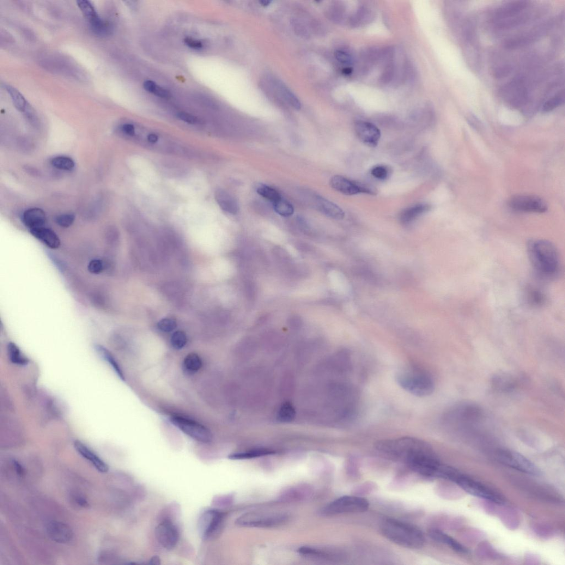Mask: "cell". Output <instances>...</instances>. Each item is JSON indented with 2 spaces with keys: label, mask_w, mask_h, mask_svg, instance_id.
<instances>
[{
  "label": "cell",
  "mask_w": 565,
  "mask_h": 565,
  "mask_svg": "<svg viewBox=\"0 0 565 565\" xmlns=\"http://www.w3.org/2000/svg\"><path fill=\"white\" fill-rule=\"evenodd\" d=\"M528 257L532 266L539 274L545 277L555 276L560 269L559 254L555 246L544 240H533L528 242Z\"/></svg>",
  "instance_id": "6da1fadb"
},
{
  "label": "cell",
  "mask_w": 565,
  "mask_h": 565,
  "mask_svg": "<svg viewBox=\"0 0 565 565\" xmlns=\"http://www.w3.org/2000/svg\"><path fill=\"white\" fill-rule=\"evenodd\" d=\"M382 535L403 547L417 549L423 547L425 538L418 528L403 521L387 519L380 526Z\"/></svg>",
  "instance_id": "7a4b0ae2"
},
{
  "label": "cell",
  "mask_w": 565,
  "mask_h": 565,
  "mask_svg": "<svg viewBox=\"0 0 565 565\" xmlns=\"http://www.w3.org/2000/svg\"><path fill=\"white\" fill-rule=\"evenodd\" d=\"M399 385L404 390L418 397H426L434 390V382L426 370L414 364L401 369L397 375Z\"/></svg>",
  "instance_id": "3957f363"
},
{
  "label": "cell",
  "mask_w": 565,
  "mask_h": 565,
  "mask_svg": "<svg viewBox=\"0 0 565 565\" xmlns=\"http://www.w3.org/2000/svg\"><path fill=\"white\" fill-rule=\"evenodd\" d=\"M483 418V412L480 407L464 403L449 409L443 416V422L447 428H464L478 423Z\"/></svg>",
  "instance_id": "277c9868"
},
{
  "label": "cell",
  "mask_w": 565,
  "mask_h": 565,
  "mask_svg": "<svg viewBox=\"0 0 565 565\" xmlns=\"http://www.w3.org/2000/svg\"><path fill=\"white\" fill-rule=\"evenodd\" d=\"M369 506L368 501L363 497L345 496L329 503L322 510V513L325 515H335L362 513L366 512Z\"/></svg>",
  "instance_id": "5b68a950"
},
{
  "label": "cell",
  "mask_w": 565,
  "mask_h": 565,
  "mask_svg": "<svg viewBox=\"0 0 565 565\" xmlns=\"http://www.w3.org/2000/svg\"><path fill=\"white\" fill-rule=\"evenodd\" d=\"M289 519L287 514L283 513H248L236 519V524L240 527L271 528L282 525Z\"/></svg>",
  "instance_id": "8992f818"
},
{
  "label": "cell",
  "mask_w": 565,
  "mask_h": 565,
  "mask_svg": "<svg viewBox=\"0 0 565 565\" xmlns=\"http://www.w3.org/2000/svg\"><path fill=\"white\" fill-rule=\"evenodd\" d=\"M169 421L182 432L200 442L208 443L212 441L210 431L203 425L186 418L181 416H172Z\"/></svg>",
  "instance_id": "52a82bcc"
},
{
  "label": "cell",
  "mask_w": 565,
  "mask_h": 565,
  "mask_svg": "<svg viewBox=\"0 0 565 565\" xmlns=\"http://www.w3.org/2000/svg\"><path fill=\"white\" fill-rule=\"evenodd\" d=\"M454 482L458 484L466 493L482 499L502 504L504 502L501 496L486 486L473 480L458 473Z\"/></svg>",
  "instance_id": "ba28073f"
},
{
  "label": "cell",
  "mask_w": 565,
  "mask_h": 565,
  "mask_svg": "<svg viewBox=\"0 0 565 565\" xmlns=\"http://www.w3.org/2000/svg\"><path fill=\"white\" fill-rule=\"evenodd\" d=\"M223 514L217 510L210 509L204 512L199 520V531L203 539L214 538L221 530Z\"/></svg>",
  "instance_id": "9c48e42d"
},
{
  "label": "cell",
  "mask_w": 565,
  "mask_h": 565,
  "mask_svg": "<svg viewBox=\"0 0 565 565\" xmlns=\"http://www.w3.org/2000/svg\"><path fill=\"white\" fill-rule=\"evenodd\" d=\"M509 205L513 209L524 212L543 213L548 210V205L542 198L530 194L512 197L509 200Z\"/></svg>",
  "instance_id": "30bf717a"
},
{
  "label": "cell",
  "mask_w": 565,
  "mask_h": 565,
  "mask_svg": "<svg viewBox=\"0 0 565 565\" xmlns=\"http://www.w3.org/2000/svg\"><path fill=\"white\" fill-rule=\"evenodd\" d=\"M498 455L503 463L512 467V468L533 475H541V471L535 464L518 453L501 451L499 452Z\"/></svg>",
  "instance_id": "8fae6325"
},
{
  "label": "cell",
  "mask_w": 565,
  "mask_h": 565,
  "mask_svg": "<svg viewBox=\"0 0 565 565\" xmlns=\"http://www.w3.org/2000/svg\"><path fill=\"white\" fill-rule=\"evenodd\" d=\"M155 534L158 542L166 549H173L178 543L179 533L171 521H162L155 528Z\"/></svg>",
  "instance_id": "7c38bea8"
},
{
  "label": "cell",
  "mask_w": 565,
  "mask_h": 565,
  "mask_svg": "<svg viewBox=\"0 0 565 565\" xmlns=\"http://www.w3.org/2000/svg\"><path fill=\"white\" fill-rule=\"evenodd\" d=\"M330 185L333 189L346 196H354L360 193L374 194V191L369 187L339 175L331 178Z\"/></svg>",
  "instance_id": "4fadbf2b"
},
{
  "label": "cell",
  "mask_w": 565,
  "mask_h": 565,
  "mask_svg": "<svg viewBox=\"0 0 565 565\" xmlns=\"http://www.w3.org/2000/svg\"><path fill=\"white\" fill-rule=\"evenodd\" d=\"M355 129L357 136L364 144L370 147H375L381 137L380 130L373 124L368 121H356Z\"/></svg>",
  "instance_id": "5bb4252c"
},
{
  "label": "cell",
  "mask_w": 565,
  "mask_h": 565,
  "mask_svg": "<svg viewBox=\"0 0 565 565\" xmlns=\"http://www.w3.org/2000/svg\"><path fill=\"white\" fill-rule=\"evenodd\" d=\"M313 494V490L309 485H299L283 490L278 497L283 502H296L308 500Z\"/></svg>",
  "instance_id": "9a60e30c"
},
{
  "label": "cell",
  "mask_w": 565,
  "mask_h": 565,
  "mask_svg": "<svg viewBox=\"0 0 565 565\" xmlns=\"http://www.w3.org/2000/svg\"><path fill=\"white\" fill-rule=\"evenodd\" d=\"M529 6L527 1L510 2L503 5L496 12L495 20L496 22L506 21L518 17L523 14V12Z\"/></svg>",
  "instance_id": "2e32d148"
},
{
  "label": "cell",
  "mask_w": 565,
  "mask_h": 565,
  "mask_svg": "<svg viewBox=\"0 0 565 565\" xmlns=\"http://www.w3.org/2000/svg\"><path fill=\"white\" fill-rule=\"evenodd\" d=\"M47 532L49 537L53 541L59 543H69L73 538L71 528L60 521L50 522L47 526Z\"/></svg>",
  "instance_id": "e0dca14e"
},
{
  "label": "cell",
  "mask_w": 565,
  "mask_h": 565,
  "mask_svg": "<svg viewBox=\"0 0 565 565\" xmlns=\"http://www.w3.org/2000/svg\"><path fill=\"white\" fill-rule=\"evenodd\" d=\"M74 448L76 451L80 454L82 457L86 459L92 464L96 469L100 472L105 473L109 470V466L99 456L81 441H76L74 442Z\"/></svg>",
  "instance_id": "ac0fdd59"
},
{
  "label": "cell",
  "mask_w": 565,
  "mask_h": 565,
  "mask_svg": "<svg viewBox=\"0 0 565 565\" xmlns=\"http://www.w3.org/2000/svg\"><path fill=\"white\" fill-rule=\"evenodd\" d=\"M517 382L513 376L507 373H498L491 379V385L494 389L499 393H508L513 392L517 387Z\"/></svg>",
  "instance_id": "d6986e66"
},
{
  "label": "cell",
  "mask_w": 565,
  "mask_h": 565,
  "mask_svg": "<svg viewBox=\"0 0 565 565\" xmlns=\"http://www.w3.org/2000/svg\"><path fill=\"white\" fill-rule=\"evenodd\" d=\"M23 222L30 230L44 227L46 216L44 210L38 208H30L24 211Z\"/></svg>",
  "instance_id": "ffe728a7"
},
{
  "label": "cell",
  "mask_w": 565,
  "mask_h": 565,
  "mask_svg": "<svg viewBox=\"0 0 565 565\" xmlns=\"http://www.w3.org/2000/svg\"><path fill=\"white\" fill-rule=\"evenodd\" d=\"M316 206L322 213L334 220H342L345 216L343 210L335 203L323 197L317 196Z\"/></svg>",
  "instance_id": "44dd1931"
},
{
  "label": "cell",
  "mask_w": 565,
  "mask_h": 565,
  "mask_svg": "<svg viewBox=\"0 0 565 565\" xmlns=\"http://www.w3.org/2000/svg\"><path fill=\"white\" fill-rule=\"evenodd\" d=\"M215 199L221 208L228 213L235 215L239 210L236 200L226 191L218 189L215 192Z\"/></svg>",
  "instance_id": "7402d4cb"
},
{
  "label": "cell",
  "mask_w": 565,
  "mask_h": 565,
  "mask_svg": "<svg viewBox=\"0 0 565 565\" xmlns=\"http://www.w3.org/2000/svg\"><path fill=\"white\" fill-rule=\"evenodd\" d=\"M299 553L303 557L317 560H334L341 557L335 551L310 547V546H303L298 550Z\"/></svg>",
  "instance_id": "603a6c76"
},
{
  "label": "cell",
  "mask_w": 565,
  "mask_h": 565,
  "mask_svg": "<svg viewBox=\"0 0 565 565\" xmlns=\"http://www.w3.org/2000/svg\"><path fill=\"white\" fill-rule=\"evenodd\" d=\"M31 234L47 246L52 249L58 248L60 245L58 236L52 230L42 227L30 230Z\"/></svg>",
  "instance_id": "cb8c5ba5"
},
{
  "label": "cell",
  "mask_w": 565,
  "mask_h": 565,
  "mask_svg": "<svg viewBox=\"0 0 565 565\" xmlns=\"http://www.w3.org/2000/svg\"><path fill=\"white\" fill-rule=\"evenodd\" d=\"M430 209L427 204H418L404 209L400 215V220L404 224H409L414 222Z\"/></svg>",
  "instance_id": "d4e9b609"
},
{
  "label": "cell",
  "mask_w": 565,
  "mask_h": 565,
  "mask_svg": "<svg viewBox=\"0 0 565 565\" xmlns=\"http://www.w3.org/2000/svg\"><path fill=\"white\" fill-rule=\"evenodd\" d=\"M95 349L97 354H98L103 360L107 362L109 366H111L114 372L116 373L118 377L121 380L125 381V378L123 370L121 369L117 360H115V358L111 354V352H109L104 346L100 344H96L95 346Z\"/></svg>",
  "instance_id": "484cf974"
},
{
  "label": "cell",
  "mask_w": 565,
  "mask_h": 565,
  "mask_svg": "<svg viewBox=\"0 0 565 565\" xmlns=\"http://www.w3.org/2000/svg\"><path fill=\"white\" fill-rule=\"evenodd\" d=\"M429 534L430 537L436 541L447 545L449 547L458 552H461V553H466L467 552V550L464 546L450 536H448L447 534L440 531L431 530Z\"/></svg>",
  "instance_id": "4316f807"
},
{
  "label": "cell",
  "mask_w": 565,
  "mask_h": 565,
  "mask_svg": "<svg viewBox=\"0 0 565 565\" xmlns=\"http://www.w3.org/2000/svg\"><path fill=\"white\" fill-rule=\"evenodd\" d=\"M8 353L10 361L16 365L24 366L29 363L28 358L22 354L19 347L13 342L8 344Z\"/></svg>",
  "instance_id": "83f0119b"
},
{
  "label": "cell",
  "mask_w": 565,
  "mask_h": 565,
  "mask_svg": "<svg viewBox=\"0 0 565 565\" xmlns=\"http://www.w3.org/2000/svg\"><path fill=\"white\" fill-rule=\"evenodd\" d=\"M90 23L93 32L97 35L107 36L111 35L113 32V27L112 24L109 22L102 20L99 16L92 21H90Z\"/></svg>",
  "instance_id": "f1b7e54d"
},
{
  "label": "cell",
  "mask_w": 565,
  "mask_h": 565,
  "mask_svg": "<svg viewBox=\"0 0 565 565\" xmlns=\"http://www.w3.org/2000/svg\"><path fill=\"white\" fill-rule=\"evenodd\" d=\"M273 454H275V452L270 450V449L263 448L256 449L244 453H238L231 454L229 455V458L232 460L248 459L266 456V455Z\"/></svg>",
  "instance_id": "f546056e"
},
{
  "label": "cell",
  "mask_w": 565,
  "mask_h": 565,
  "mask_svg": "<svg viewBox=\"0 0 565 565\" xmlns=\"http://www.w3.org/2000/svg\"><path fill=\"white\" fill-rule=\"evenodd\" d=\"M202 366V360L197 354L194 353L188 354L185 357L183 363L185 372L191 374L197 372L201 368Z\"/></svg>",
  "instance_id": "4dcf8cb0"
},
{
  "label": "cell",
  "mask_w": 565,
  "mask_h": 565,
  "mask_svg": "<svg viewBox=\"0 0 565 565\" xmlns=\"http://www.w3.org/2000/svg\"><path fill=\"white\" fill-rule=\"evenodd\" d=\"M6 90L11 97L14 105L18 111L25 112L28 104L23 96L15 88L7 85Z\"/></svg>",
  "instance_id": "1f68e13d"
},
{
  "label": "cell",
  "mask_w": 565,
  "mask_h": 565,
  "mask_svg": "<svg viewBox=\"0 0 565 565\" xmlns=\"http://www.w3.org/2000/svg\"><path fill=\"white\" fill-rule=\"evenodd\" d=\"M276 84L277 89L279 92H280L283 99L286 101L291 106L299 110V109L301 108V103L299 100L297 99V97L282 82H277Z\"/></svg>",
  "instance_id": "d6a6232c"
},
{
  "label": "cell",
  "mask_w": 565,
  "mask_h": 565,
  "mask_svg": "<svg viewBox=\"0 0 565 565\" xmlns=\"http://www.w3.org/2000/svg\"><path fill=\"white\" fill-rule=\"evenodd\" d=\"M273 207L277 213L281 216L288 217L294 213L292 205L282 198L273 203Z\"/></svg>",
  "instance_id": "836d02e7"
},
{
  "label": "cell",
  "mask_w": 565,
  "mask_h": 565,
  "mask_svg": "<svg viewBox=\"0 0 565 565\" xmlns=\"http://www.w3.org/2000/svg\"><path fill=\"white\" fill-rule=\"evenodd\" d=\"M257 192L260 196L271 202L275 203L282 198V196L274 188L266 185H261L257 188Z\"/></svg>",
  "instance_id": "e575fe53"
},
{
  "label": "cell",
  "mask_w": 565,
  "mask_h": 565,
  "mask_svg": "<svg viewBox=\"0 0 565 565\" xmlns=\"http://www.w3.org/2000/svg\"><path fill=\"white\" fill-rule=\"evenodd\" d=\"M52 165L57 169L70 171L75 167V162L71 158L66 156H57L51 161Z\"/></svg>",
  "instance_id": "d590c367"
},
{
  "label": "cell",
  "mask_w": 565,
  "mask_h": 565,
  "mask_svg": "<svg viewBox=\"0 0 565 565\" xmlns=\"http://www.w3.org/2000/svg\"><path fill=\"white\" fill-rule=\"evenodd\" d=\"M564 91L562 90L554 97H552L547 102H546L543 106L542 111L544 112H549L554 110V109L563 104L564 102Z\"/></svg>",
  "instance_id": "8d00e7d4"
},
{
  "label": "cell",
  "mask_w": 565,
  "mask_h": 565,
  "mask_svg": "<svg viewBox=\"0 0 565 565\" xmlns=\"http://www.w3.org/2000/svg\"><path fill=\"white\" fill-rule=\"evenodd\" d=\"M77 4L83 15L88 18L89 22L99 16L93 5L90 2L86 1V0H80V1L77 2Z\"/></svg>",
  "instance_id": "74e56055"
},
{
  "label": "cell",
  "mask_w": 565,
  "mask_h": 565,
  "mask_svg": "<svg viewBox=\"0 0 565 565\" xmlns=\"http://www.w3.org/2000/svg\"><path fill=\"white\" fill-rule=\"evenodd\" d=\"M172 347L176 350H181L186 345L187 338L186 333L182 331H176L171 338Z\"/></svg>",
  "instance_id": "f35d334b"
},
{
  "label": "cell",
  "mask_w": 565,
  "mask_h": 565,
  "mask_svg": "<svg viewBox=\"0 0 565 565\" xmlns=\"http://www.w3.org/2000/svg\"><path fill=\"white\" fill-rule=\"evenodd\" d=\"M295 415V411L293 406L287 403L282 406L279 412L278 417L281 421L289 422L293 420Z\"/></svg>",
  "instance_id": "ab89813d"
},
{
  "label": "cell",
  "mask_w": 565,
  "mask_h": 565,
  "mask_svg": "<svg viewBox=\"0 0 565 565\" xmlns=\"http://www.w3.org/2000/svg\"><path fill=\"white\" fill-rule=\"evenodd\" d=\"M159 329L164 332H169L173 331L177 327L176 321L171 318H165L161 320L157 324Z\"/></svg>",
  "instance_id": "60d3db41"
},
{
  "label": "cell",
  "mask_w": 565,
  "mask_h": 565,
  "mask_svg": "<svg viewBox=\"0 0 565 565\" xmlns=\"http://www.w3.org/2000/svg\"><path fill=\"white\" fill-rule=\"evenodd\" d=\"M75 220V216L73 214H63L57 216L56 222L61 227L69 228L74 223Z\"/></svg>",
  "instance_id": "b9f144b4"
},
{
  "label": "cell",
  "mask_w": 565,
  "mask_h": 565,
  "mask_svg": "<svg viewBox=\"0 0 565 565\" xmlns=\"http://www.w3.org/2000/svg\"><path fill=\"white\" fill-rule=\"evenodd\" d=\"M105 264L103 260L94 259L91 260L88 265V270L91 273L99 275L105 269Z\"/></svg>",
  "instance_id": "7bdbcfd3"
},
{
  "label": "cell",
  "mask_w": 565,
  "mask_h": 565,
  "mask_svg": "<svg viewBox=\"0 0 565 565\" xmlns=\"http://www.w3.org/2000/svg\"><path fill=\"white\" fill-rule=\"evenodd\" d=\"M371 174L373 177L379 180H386L388 175H389V171L388 168L385 166L378 165L374 167L371 170Z\"/></svg>",
  "instance_id": "ee69618b"
},
{
  "label": "cell",
  "mask_w": 565,
  "mask_h": 565,
  "mask_svg": "<svg viewBox=\"0 0 565 565\" xmlns=\"http://www.w3.org/2000/svg\"><path fill=\"white\" fill-rule=\"evenodd\" d=\"M335 57L339 63L343 64L351 65L353 63V58L347 52L337 51L335 53Z\"/></svg>",
  "instance_id": "f6af8a7d"
},
{
  "label": "cell",
  "mask_w": 565,
  "mask_h": 565,
  "mask_svg": "<svg viewBox=\"0 0 565 565\" xmlns=\"http://www.w3.org/2000/svg\"><path fill=\"white\" fill-rule=\"evenodd\" d=\"M178 116L181 120L187 123L197 124L199 123V120L196 117L189 113L181 112L178 114Z\"/></svg>",
  "instance_id": "bcb514c9"
},
{
  "label": "cell",
  "mask_w": 565,
  "mask_h": 565,
  "mask_svg": "<svg viewBox=\"0 0 565 565\" xmlns=\"http://www.w3.org/2000/svg\"><path fill=\"white\" fill-rule=\"evenodd\" d=\"M48 257L51 259L52 262L57 268L61 272H64L65 271V266L62 260L58 257L55 256L54 254L50 252L48 253Z\"/></svg>",
  "instance_id": "7dc6e473"
},
{
  "label": "cell",
  "mask_w": 565,
  "mask_h": 565,
  "mask_svg": "<svg viewBox=\"0 0 565 565\" xmlns=\"http://www.w3.org/2000/svg\"><path fill=\"white\" fill-rule=\"evenodd\" d=\"M185 44L193 50H200L203 47L202 42L199 40L191 38H187L184 40Z\"/></svg>",
  "instance_id": "c3c4849f"
},
{
  "label": "cell",
  "mask_w": 565,
  "mask_h": 565,
  "mask_svg": "<svg viewBox=\"0 0 565 565\" xmlns=\"http://www.w3.org/2000/svg\"><path fill=\"white\" fill-rule=\"evenodd\" d=\"M74 499L77 505L82 508L89 507V503L85 498L80 495H76L74 496Z\"/></svg>",
  "instance_id": "681fc988"
},
{
  "label": "cell",
  "mask_w": 565,
  "mask_h": 565,
  "mask_svg": "<svg viewBox=\"0 0 565 565\" xmlns=\"http://www.w3.org/2000/svg\"><path fill=\"white\" fill-rule=\"evenodd\" d=\"M156 96L161 97V98L167 99L169 97V93L168 91L162 88L157 85V86L153 93Z\"/></svg>",
  "instance_id": "f907efd6"
},
{
  "label": "cell",
  "mask_w": 565,
  "mask_h": 565,
  "mask_svg": "<svg viewBox=\"0 0 565 565\" xmlns=\"http://www.w3.org/2000/svg\"><path fill=\"white\" fill-rule=\"evenodd\" d=\"M13 464H14V467H15V469L16 470L17 474L18 476H20V477H22L24 475H25V472H26L25 469H24L23 466L19 462H18V461L14 460L13 461Z\"/></svg>",
  "instance_id": "816d5d0a"
},
{
  "label": "cell",
  "mask_w": 565,
  "mask_h": 565,
  "mask_svg": "<svg viewBox=\"0 0 565 565\" xmlns=\"http://www.w3.org/2000/svg\"><path fill=\"white\" fill-rule=\"evenodd\" d=\"M122 130L127 135L133 136L135 135V127L132 124H125L123 125Z\"/></svg>",
  "instance_id": "f5cc1de1"
},
{
  "label": "cell",
  "mask_w": 565,
  "mask_h": 565,
  "mask_svg": "<svg viewBox=\"0 0 565 565\" xmlns=\"http://www.w3.org/2000/svg\"><path fill=\"white\" fill-rule=\"evenodd\" d=\"M157 86V84L153 81H147L144 83V88L148 92L153 94Z\"/></svg>",
  "instance_id": "db71d44e"
},
{
  "label": "cell",
  "mask_w": 565,
  "mask_h": 565,
  "mask_svg": "<svg viewBox=\"0 0 565 565\" xmlns=\"http://www.w3.org/2000/svg\"><path fill=\"white\" fill-rule=\"evenodd\" d=\"M158 139H159V137H158V136L155 135V134H150V135L148 136V141L150 143H156L157 142Z\"/></svg>",
  "instance_id": "11a10c76"
},
{
  "label": "cell",
  "mask_w": 565,
  "mask_h": 565,
  "mask_svg": "<svg viewBox=\"0 0 565 565\" xmlns=\"http://www.w3.org/2000/svg\"><path fill=\"white\" fill-rule=\"evenodd\" d=\"M160 561H161V560H160V558L159 557H158L157 556H154L151 558V560H150L149 564H154V565H159V564H160V563H161Z\"/></svg>",
  "instance_id": "9f6ffc18"
},
{
  "label": "cell",
  "mask_w": 565,
  "mask_h": 565,
  "mask_svg": "<svg viewBox=\"0 0 565 565\" xmlns=\"http://www.w3.org/2000/svg\"><path fill=\"white\" fill-rule=\"evenodd\" d=\"M260 3L262 4L263 5H264V6H267V5H270L271 2H269V1H266V2L264 1V2H261Z\"/></svg>",
  "instance_id": "6f0895ef"
}]
</instances>
